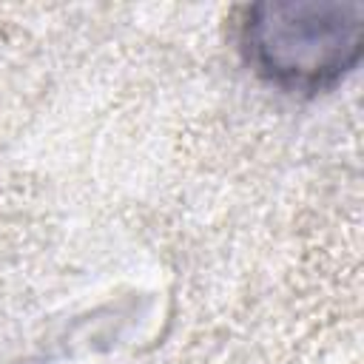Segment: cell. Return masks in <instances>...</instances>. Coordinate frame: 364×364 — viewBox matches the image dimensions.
<instances>
[{"instance_id": "1", "label": "cell", "mask_w": 364, "mask_h": 364, "mask_svg": "<svg viewBox=\"0 0 364 364\" xmlns=\"http://www.w3.org/2000/svg\"><path fill=\"white\" fill-rule=\"evenodd\" d=\"M245 63L290 94L338 85L361 60L364 6L338 0L253 3L239 20Z\"/></svg>"}]
</instances>
